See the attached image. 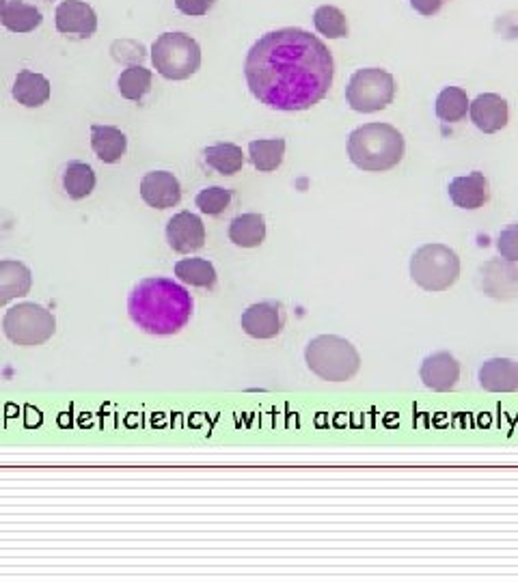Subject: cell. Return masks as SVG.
Listing matches in <instances>:
<instances>
[{
    "mask_svg": "<svg viewBox=\"0 0 518 582\" xmlns=\"http://www.w3.org/2000/svg\"><path fill=\"white\" fill-rule=\"evenodd\" d=\"M471 121L477 130L484 134H495L508 126L510 110L508 102L497 93H482L477 95L469 106Z\"/></svg>",
    "mask_w": 518,
    "mask_h": 582,
    "instance_id": "obj_12",
    "label": "cell"
},
{
    "mask_svg": "<svg viewBox=\"0 0 518 582\" xmlns=\"http://www.w3.org/2000/svg\"><path fill=\"white\" fill-rule=\"evenodd\" d=\"M141 197L149 207L156 210H169L182 199V186L177 177L169 171H152L143 177Z\"/></svg>",
    "mask_w": 518,
    "mask_h": 582,
    "instance_id": "obj_13",
    "label": "cell"
},
{
    "mask_svg": "<svg viewBox=\"0 0 518 582\" xmlns=\"http://www.w3.org/2000/svg\"><path fill=\"white\" fill-rule=\"evenodd\" d=\"M285 156V141L283 138H266V141H251L249 143V158L257 171L270 173L277 171Z\"/></svg>",
    "mask_w": 518,
    "mask_h": 582,
    "instance_id": "obj_24",
    "label": "cell"
},
{
    "mask_svg": "<svg viewBox=\"0 0 518 582\" xmlns=\"http://www.w3.org/2000/svg\"><path fill=\"white\" fill-rule=\"evenodd\" d=\"M307 367L318 378L329 382H346L359 373L361 356L354 345L337 335H320L305 348Z\"/></svg>",
    "mask_w": 518,
    "mask_h": 582,
    "instance_id": "obj_4",
    "label": "cell"
},
{
    "mask_svg": "<svg viewBox=\"0 0 518 582\" xmlns=\"http://www.w3.org/2000/svg\"><path fill=\"white\" fill-rule=\"evenodd\" d=\"M480 384L488 393L518 391V363L510 358H490L480 369Z\"/></svg>",
    "mask_w": 518,
    "mask_h": 582,
    "instance_id": "obj_17",
    "label": "cell"
},
{
    "mask_svg": "<svg viewBox=\"0 0 518 582\" xmlns=\"http://www.w3.org/2000/svg\"><path fill=\"white\" fill-rule=\"evenodd\" d=\"M0 22L11 33H31L44 22V18L42 11L26 5L24 0H7L5 11L0 13Z\"/></svg>",
    "mask_w": 518,
    "mask_h": 582,
    "instance_id": "obj_22",
    "label": "cell"
},
{
    "mask_svg": "<svg viewBox=\"0 0 518 582\" xmlns=\"http://www.w3.org/2000/svg\"><path fill=\"white\" fill-rule=\"evenodd\" d=\"M216 0H175V7L180 9L184 16H206V13L214 7Z\"/></svg>",
    "mask_w": 518,
    "mask_h": 582,
    "instance_id": "obj_32",
    "label": "cell"
},
{
    "mask_svg": "<svg viewBox=\"0 0 518 582\" xmlns=\"http://www.w3.org/2000/svg\"><path fill=\"white\" fill-rule=\"evenodd\" d=\"M91 147L102 162L115 164L124 158L128 149V138L119 128L113 126H93L91 128Z\"/></svg>",
    "mask_w": 518,
    "mask_h": 582,
    "instance_id": "obj_20",
    "label": "cell"
},
{
    "mask_svg": "<svg viewBox=\"0 0 518 582\" xmlns=\"http://www.w3.org/2000/svg\"><path fill=\"white\" fill-rule=\"evenodd\" d=\"M419 376L424 384L436 393H449L460 380L458 360L447 352H436L424 360L419 369Z\"/></svg>",
    "mask_w": 518,
    "mask_h": 582,
    "instance_id": "obj_15",
    "label": "cell"
},
{
    "mask_svg": "<svg viewBox=\"0 0 518 582\" xmlns=\"http://www.w3.org/2000/svg\"><path fill=\"white\" fill-rule=\"evenodd\" d=\"M445 0H411V7L421 13V16H426V18H432L436 16V13L441 11Z\"/></svg>",
    "mask_w": 518,
    "mask_h": 582,
    "instance_id": "obj_33",
    "label": "cell"
},
{
    "mask_svg": "<svg viewBox=\"0 0 518 582\" xmlns=\"http://www.w3.org/2000/svg\"><path fill=\"white\" fill-rule=\"evenodd\" d=\"M33 276L22 261H0V307L31 291Z\"/></svg>",
    "mask_w": 518,
    "mask_h": 582,
    "instance_id": "obj_19",
    "label": "cell"
},
{
    "mask_svg": "<svg viewBox=\"0 0 518 582\" xmlns=\"http://www.w3.org/2000/svg\"><path fill=\"white\" fill-rule=\"evenodd\" d=\"M117 85L121 97H126L130 102H141L152 89V72L143 65H130L121 72Z\"/></svg>",
    "mask_w": 518,
    "mask_h": 582,
    "instance_id": "obj_27",
    "label": "cell"
},
{
    "mask_svg": "<svg viewBox=\"0 0 518 582\" xmlns=\"http://www.w3.org/2000/svg\"><path fill=\"white\" fill-rule=\"evenodd\" d=\"M313 24H316V31L329 39H342L348 35V20L344 16L342 9H337L333 5H322L313 13Z\"/></svg>",
    "mask_w": 518,
    "mask_h": 582,
    "instance_id": "obj_29",
    "label": "cell"
},
{
    "mask_svg": "<svg viewBox=\"0 0 518 582\" xmlns=\"http://www.w3.org/2000/svg\"><path fill=\"white\" fill-rule=\"evenodd\" d=\"M152 61L167 80H186L201 67V46L186 33H165L152 46Z\"/></svg>",
    "mask_w": 518,
    "mask_h": 582,
    "instance_id": "obj_5",
    "label": "cell"
},
{
    "mask_svg": "<svg viewBox=\"0 0 518 582\" xmlns=\"http://www.w3.org/2000/svg\"><path fill=\"white\" fill-rule=\"evenodd\" d=\"M5 7H7V0H0V13L5 11Z\"/></svg>",
    "mask_w": 518,
    "mask_h": 582,
    "instance_id": "obj_34",
    "label": "cell"
},
{
    "mask_svg": "<svg viewBox=\"0 0 518 582\" xmlns=\"http://www.w3.org/2000/svg\"><path fill=\"white\" fill-rule=\"evenodd\" d=\"M480 287L495 300H512L518 296V268L514 261L493 259L480 268Z\"/></svg>",
    "mask_w": 518,
    "mask_h": 582,
    "instance_id": "obj_9",
    "label": "cell"
},
{
    "mask_svg": "<svg viewBox=\"0 0 518 582\" xmlns=\"http://www.w3.org/2000/svg\"><path fill=\"white\" fill-rule=\"evenodd\" d=\"M266 238V220L262 214H240L229 225V240L242 248H255Z\"/></svg>",
    "mask_w": 518,
    "mask_h": 582,
    "instance_id": "obj_21",
    "label": "cell"
},
{
    "mask_svg": "<svg viewBox=\"0 0 518 582\" xmlns=\"http://www.w3.org/2000/svg\"><path fill=\"white\" fill-rule=\"evenodd\" d=\"M130 320L147 335L169 337L180 332L193 317V298L165 276H152L136 283L128 296Z\"/></svg>",
    "mask_w": 518,
    "mask_h": 582,
    "instance_id": "obj_2",
    "label": "cell"
},
{
    "mask_svg": "<svg viewBox=\"0 0 518 582\" xmlns=\"http://www.w3.org/2000/svg\"><path fill=\"white\" fill-rule=\"evenodd\" d=\"M244 76L255 100L283 113H298L329 95L335 61L320 37L285 26L255 41L244 61Z\"/></svg>",
    "mask_w": 518,
    "mask_h": 582,
    "instance_id": "obj_1",
    "label": "cell"
},
{
    "mask_svg": "<svg viewBox=\"0 0 518 582\" xmlns=\"http://www.w3.org/2000/svg\"><path fill=\"white\" fill-rule=\"evenodd\" d=\"M11 93L18 100V104L26 108H39L50 100V80L44 74L22 69L16 80H13Z\"/></svg>",
    "mask_w": 518,
    "mask_h": 582,
    "instance_id": "obj_18",
    "label": "cell"
},
{
    "mask_svg": "<svg viewBox=\"0 0 518 582\" xmlns=\"http://www.w3.org/2000/svg\"><path fill=\"white\" fill-rule=\"evenodd\" d=\"M203 156H206L208 166L221 175H236L244 166V154L242 149L234 143H218L203 149Z\"/></svg>",
    "mask_w": 518,
    "mask_h": 582,
    "instance_id": "obj_23",
    "label": "cell"
},
{
    "mask_svg": "<svg viewBox=\"0 0 518 582\" xmlns=\"http://www.w3.org/2000/svg\"><path fill=\"white\" fill-rule=\"evenodd\" d=\"M167 242L175 253L188 255L197 253L206 244V227L203 220L193 212L175 214L167 225Z\"/></svg>",
    "mask_w": 518,
    "mask_h": 582,
    "instance_id": "obj_10",
    "label": "cell"
},
{
    "mask_svg": "<svg viewBox=\"0 0 518 582\" xmlns=\"http://www.w3.org/2000/svg\"><path fill=\"white\" fill-rule=\"evenodd\" d=\"M404 149V136L389 123H365L348 136V156L361 171H391L402 162Z\"/></svg>",
    "mask_w": 518,
    "mask_h": 582,
    "instance_id": "obj_3",
    "label": "cell"
},
{
    "mask_svg": "<svg viewBox=\"0 0 518 582\" xmlns=\"http://www.w3.org/2000/svg\"><path fill=\"white\" fill-rule=\"evenodd\" d=\"M395 97V78L380 67H365L354 72L346 87V102L357 113H378Z\"/></svg>",
    "mask_w": 518,
    "mask_h": 582,
    "instance_id": "obj_8",
    "label": "cell"
},
{
    "mask_svg": "<svg viewBox=\"0 0 518 582\" xmlns=\"http://www.w3.org/2000/svg\"><path fill=\"white\" fill-rule=\"evenodd\" d=\"M63 188L70 194V199L80 201L87 199L95 188V173L85 162H70L63 173Z\"/></svg>",
    "mask_w": 518,
    "mask_h": 582,
    "instance_id": "obj_25",
    "label": "cell"
},
{
    "mask_svg": "<svg viewBox=\"0 0 518 582\" xmlns=\"http://www.w3.org/2000/svg\"><path fill=\"white\" fill-rule=\"evenodd\" d=\"M413 281L426 291H445L460 276V259L445 244H424L411 257Z\"/></svg>",
    "mask_w": 518,
    "mask_h": 582,
    "instance_id": "obj_6",
    "label": "cell"
},
{
    "mask_svg": "<svg viewBox=\"0 0 518 582\" xmlns=\"http://www.w3.org/2000/svg\"><path fill=\"white\" fill-rule=\"evenodd\" d=\"M57 31L63 35L91 37L98 31V16L83 0H63L57 7Z\"/></svg>",
    "mask_w": 518,
    "mask_h": 582,
    "instance_id": "obj_14",
    "label": "cell"
},
{
    "mask_svg": "<svg viewBox=\"0 0 518 582\" xmlns=\"http://www.w3.org/2000/svg\"><path fill=\"white\" fill-rule=\"evenodd\" d=\"M197 207L203 212V214H208V216H221L229 203H231V190L227 188H221V186H212V188H206V190H201L197 194V199H195Z\"/></svg>",
    "mask_w": 518,
    "mask_h": 582,
    "instance_id": "obj_30",
    "label": "cell"
},
{
    "mask_svg": "<svg viewBox=\"0 0 518 582\" xmlns=\"http://www.w3.org/2000/svg\"><path fill=\"white\" fill-rule=\"evenodd\" d=\"M447 192L449 199L454 201L456 207H462V210H480L490 197L488 179L480 171L454 177L447 186Z\"/></svg>",
    "mask_w": 518,
    "mask_h": 582,
    "instance_id": "obj_16",
    "label": "cell"
},
{
    "mask_svg": "<svg viewBox=\"0 0 518 582\" xmlns=\"http://www.w3.org/2000/svg\"><path fill=\"white\" fill-rule=\"evenodd\" d=\"M469 106H471L469 97L460 87H445L439 93V97H436L434 110H436V117H439L441 121L456 123L467 117Z\"/></svg>",
    "mask_w": 518,
    "mask_h": 582,
    "instance_id": "obj_26",
    "label": "cell"
},
{
    "mask_svg": "<svg viewBox=\"0 0 518 582\" xmlns=\"http://www.w3.org/2000/svg\"><path fill=\"white\" fill-rule=\"evenodd\" d=\"M3 332L11 343L33 348V345H42L52 339L57 332V320L42 304L22 302L5 313Z\"/></svg>",
    "mask_w": 518,
    "mask_h": 582,
    "instance_id": "obj_7",
    "label": "cell"
},
{
    "mask_svg": "<svg viewBox=\"0 0 518 582\" xmlns=\"http://www.w3.org/2000/svg\"><path fill=\"white\" fill-rule=\"evenodd\" d=\"M283 309L275 302H257L242 313V330L253 339H275L283 328Z\"/></svg>",
    "mask_w": 518,
    "mask_h": 582,
    "instance_id": "obj_11",
    "label": "cell"
},
{
    "mask_svg": "<svg viewBox=\"0 0 518 582\" xmlns=\"http://www.w3.org/2000/svg\"><path fill=\"white\" fill-rule=\"evenodd\" d=\"M497 248H499V255L508 261L518 263V223L508 225L499 233V240H497Z\"/></svg>",
    "mask_w": 518,
    "mask_h": 582,
    "instance_id": "obj_31",
    "label": "cell"
},
{
    "mask_svg": "<svg viewBox=\"0 0 518 582\" xmlns=\"http://www.w3.org/2000/svg\"><path fill=\"white\" fill-rule=\"evenodd\" d=\"M175 276L180 281L193 285V287H203L210 289L216 285V270L208 259H182L175 263Z\"/></svg>",
    "mask_w": 518,
    "mask_h": 582,
    "instance_id": "obj_28",
    "label": "cell"
}]
</instances>
